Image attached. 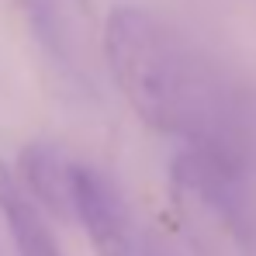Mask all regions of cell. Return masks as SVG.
Segmentation results:
<instances>
[{
	"label": "cell",
	"mask_w": 256,
	"mask_h": 256,
	"mask_svg": "<svg viewBox=\"0 0 256 256\" xmlns=\"http://www.w3.org/2000/svg\"><path fill=\"white\" fill-rule=\"evenodd\" d=\"M104 59L114 84L142 125L236 166H253L256 118L180 28L149 7L118 4L104 21Z\"/></svg>",
	"instance_id": "obj_1"
},
{
	"label": "cell",
	"mask_w": 256,
	"mask_h": 256,
	"mask_svg": "<svg viewBox=\"0 0 256 256\" xmlns=\"http://www.w3.org/2000/svg\"><path fill=\"white\" fill-rule=\"evenodd\" d=\"M73 222L84 228L94 256H146V232L128 198L90 163L73 166Z\"/></svg>",
	"instance_id": "obj_2"
},
{
	"label": "cell",
	"mask_w": 256,
	"mask_h": 256,
	"mask_svg": "<svg viewBox=\"0 0 256 256\" xmlns=\"http://www.w3.org/2000/svg\"><path fill=\"white\" fill-rule=\"evenodd\" d=\"M73 166L76 163L62 149L48 142H28L18 152L14 176L45 218H73Z\"/></svg>",
	"instance_id": "obj_3"
},
{
	"label": "cell",
	"mask_w": 256,
	"mask_h": 256,
	"mask_svg": "<svg viewBox=\"0 0 256 256\" xmlns=\"http://www.w3.org/2000/svg\"><path fill=\"white\" fill-rule=\"evenodd\" d=\"M146 256H194L187 242L173 239V236H160V232H146Z\"/></svg>",
	"instance_id": "obj_5"
},
{
	"label": "cell",
	"mask_w": 256,
	"mask_h": 256,
	"mask_svg": "<svg viewBox=\"0 0 256 256\" xmlns=\"http://www.w3.org/2000/svg\"><path fill=\"white\" fill-rule=\"evenodd\" d=\"M0 218L10 236L14 256H62L45 214L18 184L14 166L0 160Z\"/></svg>",
	"instance_id": "obj_4"
}]
</instances>
